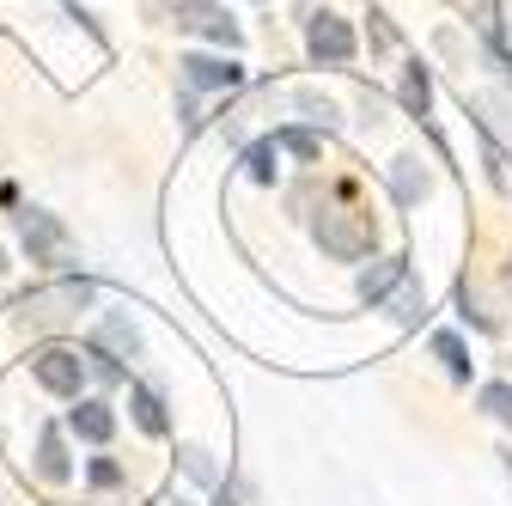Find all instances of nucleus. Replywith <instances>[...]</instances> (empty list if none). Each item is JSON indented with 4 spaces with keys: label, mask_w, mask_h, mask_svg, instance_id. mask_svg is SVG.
<instances>
[{
    "label": "nucleus",
    "mask_w": 512,
    "mask_h": 506,
    "mask_svg": "<svg viewBox=\"0 0 512 506\" xmlns=\"http://www.w3.org/2000/svg\"><path fill=\"white\" fill-rule=\"evenodd\" d=\"M244 171H250L256 183H275V171H281V147H275V141H256V147L244 153Z\"/></svg>",
    "instance_id": "obj_15"
},
{
    "label": "nucleus",
    "mask_w": 512,
    "mask_h": 506,
    "mask_svg": "<svg viewBox=\"0 0 512 506\" xmlns=\"http://www.w3.org/2000/svg\"><path fill=\"white\" fill-rule=\"evenodd\" d=\"M92 482H98V488H116V482H122V470H116L110 458H92Z\"/></svg>",
    "instance_id": "obj_21"
},
{
    "label": "nucleus",
    "mask_w": 512,
    "mask_h": 506,
    "mask_svg": "<svg viewBox=\"0 0 512 506\" xmlns=\"http://www.w3.org/2000/svg\"><path fill=\"white\" fill-rule=\"evenodd\" d=\"M391 183H397L403 202H421V196H427V171H421V159H397V165H391Z\"/></svg>",
    "instance_id": "obj_14"
},
{
    "label": "nucleus",
    "mask_w": 512,
    "mask_h": 506,
    "mask_svg": "<svg viewBox=\"0 0 512 506\" xmlns=\"http://www.w3.org/2000/svg\"><path fill=\"white\" fill-rule=\"evenodd\" d=\"M427 104H433V80H427L421 61H409V74H403V110L409 116H427Z\"/></svg>",
    "instance_id": "obj_13"
},
{
    "label": "nucleus",
    "mask_w": 512,
    "mask_h": 506,
    "mask_svg": "<svg viewBox=\"0 0 512 506\" xmlns=\"http://www.w3.org/2000/svg\"><path fill=\"white\" fill-rule=\"evenodd\" d=\"M37 476L43 482H68L74 476V458H68V446H61L55 427H43V439H37Z\"/></svg>",
    "instance_id": "obj_8"
},
{
    "label": "nucleus",
    "mask_w": 512,
    "mask_h": 506,
    "mask_svg": "<svg viewBox=\"0 0 512 506\" xmlns=\"http://www.w3.org/2000/svg\"><path fill=\"white\" fill-rule=\"evenodd\" d=\"M128 409H135V427L141 433H153V439H165V403H159V391H147V385H135V391H128Z\"/></svg>",
    "instance_id": "obj_10"
},
{
    "label": "nucleus",
    "mask_w": 512,
    "mask_h": 506,
    "mask_svg": "<svg viewBox=\"0 0 512 506\" xmlns=\"http://www.w3.org/2000/svg\"><path fill=\"white\" fill-rule=\"evenodd\" d=\"M311 232H317V244L330 250V257H342V263H360V257H372V214H360V208H317V220H311Z\"/></svg>",
    "instance_id": "obj_1"
},
{
    "label": "nucleus",
    "mask_w": 512,
    "mask_h": 506,
    "mask_svg": "<svg viewBox=\"0 0 512 506\" xmlns=\"http://www.w3.org/2000/svg\"><path fill=\"white\" fill-rule=\"evenodd\" d=\"M183 470L196 476V482H214V464H208V452H202V446H183Z\"/></svg>",
    "instance_id": "obj_19"
},
{
    "label": "nucleus",
    "mask_w": 512,
    "mask_h": 506,
    "mask_svg": "<svg viewBox=\"0 0 512 506\" xmlns=\"http://www.w3.org/2000/svg\"><path fill=\"white\" fill-rule=\"evenodd\" d=\"M68 427H74L80 439H92V446H104V439L116 433V415H110L104 403H80V409H68Z\"/></svg>",
    "instance_id": "obj_9"
},
{
    "label": "nucleus",
    "mask_w": 512,
    "mask_h": 506,
    "mask_svg": "<svg viewBox=\"0 0 512 506\" xmlns=\"http://www.w3.org/2000/svg\"><path fill=\"white\" fill-rule=\"evenodd\" d=\"M397 281H409V263H403V257H391V263L366 269V275H360V293H366V299H384V293H391Z\"/></svg>",
    "instance_id": "obj_12"
},
{
    "label": "nucleus",
    "mask_w": 512,
    "mask_h": 506,
    "mask_svg": "<svg viewBox=\"0 0 512 506\" xmlns=\"http://www.w3.org/2000/svg\"><path fill=\"white\" fill-rule=\"evenodd\" d=\"M31 372H37V385H49L55 397H80V385H86V354L49 342V348L31 354Z\"/></svg>",
    "instance_id": "obj_2"
},
{
    "label": "nucleus",
    "mask_w": 512,
    "mask_h": 506,
    "mask_svg": "<svg viewBox=\"0 0 512 506\" xmlns=\"http://www.w3.org/2000/svg\"><path fill=\"white\" fill-rule=\"evenodd\" d=\"M177 25H189V31H208V37H220L226 49L238 43V25L214 7V0H183V7H177Z\"/></svg>",
    "instance_id": "obj_7"
},
{
    "label": "nucleus",
    "mask_w": 512,
    "mask_h": 506,
    "mask_svg": "<svg viewBox=\"0 0 512 506\" xmlns=\"http://www.w3.org/2000/svg\"><path fill=\"white\" fill-rule=\"evenodd\" d=\"M482 409H488L500 427H512V385H482Z\"/></svg>",
    "instance_id": "obj_18"
},
{
    "label": "nucleus",
    "mask_w": 512,
    "mask_h": 506,
    "mask_svg": "<svg viewBox=\"0 0 512 506\" xmlns=\"http://www.w3.org/2000/svg\"><path fill=\"white\" fill-rule=\"evenodd\" d=\"M275 147H281V153H299V159H317V153H324V135H311V129H281Z\"/></svg>",
    "instance_id": "obj_17"
},
{
    "label": "nucleus",
    "mask_w": 512,
    "mask_h": 506,
    "mask_svg": "<svg viewBox=\"0 0 512 506\" xmlns=\"http://www.w3.org/2000/svg\"><path fill=\"white\" fill-rule=\"evenodd\" d=\"M397 318H403V324H415V318H421V287H415V281H409V287H403V299H397Z\"/></svg>",
    "instance_id": "obj_20"
},
{
    "label": "nucleus",
    "mask_w": 512,
    "mask_h": 506,
    "mask_svg": "<svg viewBox=\"0 0 512 506\" xmlns=\"http://www.w3.org/2000/svg\"><path fill=\"white\" fill-rule=\"evenodd\" d=\"M19 232H25L31 263H61V257H68V232H61V220H55V214H25V220H19Z\"/></svg>",
    "instance_id": "obj_5"
},
{
    "label": "nucleus",
    "mask_w": 512,
    "mask_h": 506,
    "mask_svg": "<svg viewBox=\"0 0 512 506\" xmlns=\"http://www.w3.org/2000/svg\"><path fill=\"white\" fill-rule=\"evenodd\" d=\"M506 470H512V452H506Z\"/></svg>",
    "instance_id": "obj_23"
},
{
    "label": "nucleus",
    "mask_w": 512,
    "mask_h": 506,
    "mask_svg": "<svg viewBox=\"0 0 512 506\" xmlns=\"http://www.w3.org/2000/svg\"><path fill=\"white\" fill-rule=\"evenodd\" d=\"M433 354L445 360V372H452V378H470V348L458 336H433Z\"/></svg>",
    "instance_id": "obj_16"
},
{
    "label": "nucleus",
    "mask_w": 512,
    "mask_h": 506,
    "mask_svg": "<svg viewBox=\"0 0 512 506\" xmlns=\"http://www.w3.org/2000/svg\"><path fill=\"white\" fill-rule=\"evenodd\" d=\"M86 299H92V281H61V287L31 293L19 311H25V324H61V318H74Z\"/></svg>",
    "instance_id": "obj_4"
},
{
    "label": "nucleus",
    "mask_w": 512,
    "mask_h": 506,
    "mask_svg": "<svg viewBox=\"0 0 512 506\" xmlns=\"http://www.w3.org/2000/svg\"><path fill=\"white\" fill-rule=\"evenodd\" d=\"M305 49H311L317 68H348V61H354V31H348V19H336V13H311Z\"/></svg>",
    "instance_id": "obj_3"
},
{
    "label": "nucleus",
    "mask_w": 512,
    "mask_h": 506,
    "mask_svg": "<svg viewBox=\"0 0 512 506\" xmlns=\"http://www.w3.org/2000/svg\"><path fill=\"white\" fill-rule=\"evenodd\" d=\"M98 348H104V354H122V360H135V354H141V336H135V324L104 318V330H98Z\"/></svg>",
    "instance_id": "obj_11"
},
{
    "label": "nucleus",
    "mask_w": 512,
    "mask_h": 506,
    "mask_svg": "<svg viewBox=\"0 0 512 506\" xmlns=\"http://www.w3.org/2000/svg\"><path fill=\"white\" fill-rule=\"evenodd\" d=\"M177 68H183V86L189 92H232L238 86V68H232V61H220V55H183Z\"/></svg>",
    "instance_id": "obj_6"
},
{
    "label": "nucleus",
    "mask_w": 512,
    "mask_h": 506,
    "mask_svg": "<svg viewBox=\"0 0 512 506\" xmlns=\"http://www.w3.org/2000/svg\"><path fill=\"white\" fill-rule=\"evenodd\" d=\"M506 293H512V257H506Z\"/></svg>",
    "instance_id": "obj_22"
}]
</instances>
